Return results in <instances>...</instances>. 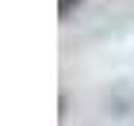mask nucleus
I'll use <instances>...</instances> for the list:
<instances>
[{
    "mask_svg": "<svg viewBox=\"0 0 134 126\" xmlns=\"http://www.w3.org/2000/svg\"><path fill=\"white\" fill-rule=\"evenodd\" d=\"M77 4H81V0H62V8H58V15H62V19H65V15H69V11L77 8Z\"/></svg>",
    "mask_w": 134,
    "mask_h": 126,
    "instance_id": "nucleus-1",
    "label": "nucleus"
}]
</instances>
